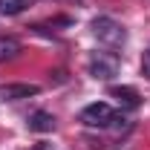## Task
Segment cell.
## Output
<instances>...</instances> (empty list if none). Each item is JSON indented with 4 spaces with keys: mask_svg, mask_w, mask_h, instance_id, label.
<instances>
[{
    "mask_svg": "<svg viewBox=\"0 0 150 150\" xmlns=\"http://www.w3.org/2000/svg\"><path fill=\"white\" fill-rule=\"evenodd\" d=\"M93 35L98 38V43H104V46H124V40H127V32L121 29V23H115L112 18H95L93 20Z\"/></svg>",
    "mask_w": 150,
    "mask_h": 150,
    "instance_id": "6da1fadb",
    "label": "cell"
},
{
    "mask_svg": "<svg viewBox=\"0 0 150 150\" xmlns=\"http://www.w3.org/2000/svg\"><path fill=\"white\" fill-rule=\"evenodd\" d=\"M81 121L87 127H112L118 121V112L112 110L110 104H104V101H95V104L81 110Z\"/></svg>",
    "mask_w": 150,
    "mask_h": 150,
    "instance_id": "7a4b0ae2",
    "label": "cell"
},
{
    "mask_svg": "<svg viewBox=\"0 0 150 150\" xmlns=\"http://www.w3.org/2000/svg\"><path fill=\"white\" fill-rule=\"evenodd\" d=\"M87 69H90V75L98 78V81H110L112 75H118V58L110 55V52H93Z\"/></svg>",
    "mask_w": 150,
    "mask_h": 150,
    "instance_id": "3957f363",
    "label": "cell"
},
{
    "mask_svg": "<svg viewBox=\"0 0 150 150\" xmlns=\"http://www.w3.org/2000/svg\"><path fill=\"white\" fill-rule=\"evenodd\" d=\"M38 93H40L38 84H6V87H0V101H20V98H29Z\"/></svg>",
    "mask_w": 150,
    "mask_h": 150,
    "instance_id": "277c9868",
    "label": "cell"
},
{
    "mask_svg": "<svg viewBox=\"0 0 150 150\" xmlns=\"http://www.w3.org/2000/svg\"><path fill=\"white\" fill-rule=\"evenodd\" d=\"M110 98H115L121 107H127V110H136L139 104H142V95L136 93L133 87H110Z\"/></svg>",
    "mask_w": 150,
    "mask_h": 150,
    "instance_id": "5b68a950",
    "label": "cell"
},
{
    "mask_svg": "<svg viewBox=\"0 0 150 150\" xmlns=\"http://www.w3.org/2000/svg\"><path fill=\"white\" fill-rule=\"evenodd\" d=\"M20 52H23V46H20L18 38L0 35V64H6V61H15Z\"/></svg>",
    "mask_w": 150,
    "mask_h": 150,
    "instance_id": "8992f818",
    "label": "cell"
},
{
    "mask_svg": "<svg viewBox=\"0 0 150 150\" xmlns=\"http://www.w3.org/2000/svg\"><path fill=\"white\" fill-rule=\"evenodd\" d=\"M29 130H35V133H52V130H55V115H52V112H43V110L32 112Z\"/></svg>",
    "mask_w": 150,
    "mask_h": 150,
    "instance_id": "52a82bcc",
    "label": "cell"
},
{
    "mask_svg": "<svg viewBox=\"0 0 150 150\" xmlns=\"http://www.w3.org/2000/svg\"><path fill=\"white\" fill-rule=\"evenodd\" d=\"M35 0H0V15L12 18V15H20L23 9H29Z\"/></svg>",
    "mask_w": 150,
    "mask_h": 150,
    "instance_id": "ba28073f",
    "label": "cell"
},
{
    "mask_svg": "<svg viewBox=\"0 0 150 150\" xmlns=\"http://www.w3.org/2000/svg\"><path fill=\"white\" fill-rule=\"evenodd\" d=\"M32 150H55V147H52V144H46V142H40V144H35Z\"/></svg>",
    "mask_w": 150,
    "mask_h": 150,
    "instance_id": "9c48e42d",
    "label": "cell"
},
{
    "mask_svg": "<svg viewBox=\"0 0 150 150\" xmlns=\"http://www.w3.org/2000/svg\"><path fill=\"white\" fill-rule=\"evenodd\" d=\"M144 75H147V78H150V52H147V55H144Z\"/></svg>",
    "mask_w": 150,
    "mask_h": 150,
    "instance_id": "30bf717a",
    "label": "cell"
},
{
    "mask_svg": "<svg viewBox=\"0 0 150 150\" xmlns=\"http://www.w3.org/2000/svg\"><path fill=\"white\" fill-rule=\"evenodd\" d=\"M61 3H81V0H61Z\"/></svg>",
    "mask_w": 150,
    "mask_h": 150,
    "instance_id": "8fae6325",
    "label": "cell"
}]
</instances>
